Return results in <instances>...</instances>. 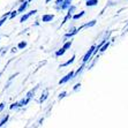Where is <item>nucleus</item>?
I'll use <instances>...</instances> for the list:
<instances>
[{"label":"nucleus","mask_w":128,"mask_h":128,"mask_svg":"<svg viewBox=\"0 0 128 128\" xmlns=\"http://www.w3.org/2000/svg\"><path fill=\"white\" fill-rule=\"evenodd\" d=\"M36 13V10H32V12H30V13H28V14H26V15H23V16H22L21 18V22H24L26 21V20H27L28 18H29L30 15H32V14H35Z\"/></svg>","instance_id":"7ed1b4c3"},{"label":"nucleus","mask_w":128,"mask_h":128,"mask_svg":"<svg viewBox=\"0 0 128 128\" xmlns=\"http://www.w3.org/2000/svg\"><path fill=\"white\" fill-rule=\"evenodd\" d=\"M46 96H48V91H45L44 95L42 96V98H40V102H44L45 99H46Z\"/></svg>","instance_id":"9d476101"},{"label":"nucleus","mask_w":128,"mask_h":128,"mask_svg":"<svg viewBox=\"0 0 128 128\" xmlns=\"http://www.w3.org/2000/svg\"><path fill=\"white\" fill-rule=\"evenodd\" d=\"M24 46H26V43H24V42H22V43H20V44H18V48H24Z\"/></svg>","instance_id":"ddd939ff"},{"label":"nucleus","mask_w":128,"mask_h":128,"mask_svg":"<svg viewBox=\"0 0 128 128\" xmlns=\"http://www.w3.org/2000/svg\"><path fill=\"white\" fill-rule=\"evenodd\" d=\"M97 2H98L97 0H88L86 1V6H95Z\"/></svg>","instance_id":"39448f33"},{"label":"nucleus","mask_w":128,"mask_h":128,"mask_svg":"<svg viewBox=\"0 0 128 128\" xmlns=\"http://www.w3.org/2000/svg\"><path fill=\"white\" fill-rule=\"evenodd\" d=\"M107 46H108V43H107V44H105L104 46H103V48H100V51H102V52H103V51H105V50H106V48H107Z\"/></svg>","instance_id":"f8f14e48"},{"label":"nucleus","mask_w":128,"mask_h":128,"mask_svg":"<svg viewBox=\"0 0 128 128\" xmlns=\"http://www.w3.org/2000/svg\"><path fill=\"white\" fill-rule=\"evenodd\" d=\"M66 96V92H62V94H60V98H64Z\"/></svg>","instance_id":"2eb2a0df"},{"label":"nucleus","mask_w":128,"mask_h":128,"mask_svg":"<svg viewBox=\"0 0 128 128\" xmlns=\"http://www.w3.org/2000/svg\"><path fill=\"white\" fill-rule=\"evenodd\" d=\"M65 51H66V48H62L60 51H58V52H57V56H61V54H64V53H65Z\"/></svg>","instance_id":"6e6552de"},{"label":"nucleus","mask_w":128,"mask_h":128,"mask_svg":"<svg viewBox=\"0 0 128 128\" xmlns=\"http://www.w3.org/2000/svg\"><path fill=\"white\" fill-rule=\"evenodd\" d=\"M48 1H50V0H46V2H48Z\"/></svg>","instance_id":"6ab92c4d"},{"label":"nucleus","mask_w":128,"mask_h":128,"mask_svg":"<svg viewBox=\"0 0 128 128\" xmlns=\"http://www.w3.org/2000/svg\"><path fill=\"white\" fill-rule=\"evenodd\" d=\"M64 2V0H57V4L58 5H60V4H62Z\"/></svg>","instance_id":"dca6fc26"},{"label":"nucleus","mask_w":128,"mask_h":128,"mask_svg":"<svg viewBox=\"0 0 128 128\" xmlns=\"http://www.w3.org/2000/svg\"><path fill=\"white\" fill-rule=\"evenodd\" d=\"M7 120H8V116H6V118H5V119H4V120H2V121H1V124H0V126H2V125H4V124H5V122H6V121H7Z\"/></svg>","instance_id":"4468645a"},{"label":"nucleus","mask_w":128,"mask_h":128,"mask_svg":"<svg viewBox=\"0 0 128 128\" xmlns=\"http://www.w3.org/2000/svg\"><path fill=\"white\" fill-rule=\"evenodd\" d=\"M95 48H96L95 46H91V48H90V50L88 51V52H86V56H84V58H83V61H84V62L89 60V58L91 57V54H92L94 52H95Z\"/></svg>","instance_id":"f257e3e1"},{"label":"nucleus","mask_w":128,"mask_h":128,"mask_svg":"<svg viewBox=\"0 0 128 128\" xmlns=\"http://www.w3.org/2000/svg\"><path fill=\"white\" fill-rule=\"evenodd\" d=\"M74 59H75V57H73L70 60H69V61H67V62H66V64H64V66H67V65H69V64H70V62H73V61H74Z\"/></svg>","instance_id":"9b49d317"},{"label":"nucleus","mask_w":128,"mask_h":128,"mask_svg":"<svg viewBox=\"0 0 128 128\" xmlns=\"http://www.w3.org/2000/svg\"><path fill=\"white\" fill-rule=\"evenodd\" d=\"M73 75H74V73H73V72H70L69 74H67V75H66V76H65V78H61V80L59 81V83L61 84V83H65V82H67V81H68L69 78H73Z\"/></svg>","instance_id":"f03ea898"},{"label":"nucleus","mask_w":128,"mask_h":128,"mask_svg":"<svg viewBox=\"0 0 128 128\" xmlns=\"http://www.w3.org/2000/svg\"><path fill=\"white\" fill-rule=\"evenodd\" d=\"M83 14H84V12H81L80 14H76V15H74V18H75V20H78V18H81V16H82V15H83Z\"/></svg>","instance_id":"1a4fd4ad"},{"label":"nucleus","mask_w":128,"mask_h":128,"mask_svg":"<svg viewBox=\"0 0 128 128\" xmlns=\"http://www.w3.org/2000/svg\"><path fill=\"white\" fill-rule=\"evenodd\" d=\"M4 108V104H0V110H2Z\"/></svg>","instance_id":"f3484780"},{"label":"nucleus","mask_w":128,"mask_h":128,"mask_svg":"<svg viewBox=\"0 0 128 128\" xmlns=\"http://www.w3.org/2000/svg\"><path fill=\"white\" fill-rule=\"evenodd\" d=\"M2 23H4V20H1V21H0V26H1Z\"/></svg>","instance_id":"a211bd4d"},{"label":"nucleus","mask_w":128,"mask_h":128,"mask_svg":"<svg viewBox=\"0 0 128 128\" xmlns=\"http://www.w3.org/2000/svg\"><path fill=\"white\" fill-rule=\"evenodd\" d=\"M70 1H72V0H66V1H64V2H62V6H61V8H67V7L70 5Z\"/></svg>","instance_id":"423d86ee"},{"label":"nucleus","mask_w":128,"mask_h":128,"mask_svg":"<svg viewBox=\"0 0 128 128\" xmlns=\"http://www.w3.org/2000/svg\"><path fill=\"white\" fill-rule=\"evenodd\" d=\"M53 18V15H44L43 16V22H48Z\"/></svg>","instance_id":"20e7f679"},{"label":"nucleus","mask_w":128,"mask_h":128,"mask_svg":"<svg viewBox=\"0 0 128 128\" xmlns=\"http://www.w3.org/2000/svg\"><path fill=\"white\" fill-rule=\"evenodd\" d=\"M26 7H27V2H23V4L21 5V7L18 8V12H23L24 9H26Z\"/></svg>","instance_id":"0eeeda50"}]
</instances>
